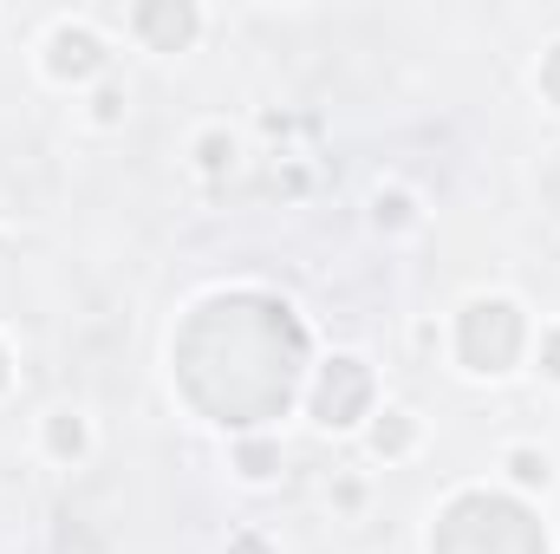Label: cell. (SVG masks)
Here are the masks:
<instances>
[{
    "instance_id": "6da1fadb",
    "label": "cell",
    "mask_w": 560,
    "mask_h": 554,
    "mask_svg": "<svg viewBox=\"0 0 560 554\" xmlns=\"http://www.w3.org/2000/svg\"><path fill=\"white\" fill-rule=\"evenodd\" d=\"M522 346H528V320H522L515 300H502V293H476V300L456 313V359H463V372H476V379H502V372H515Z\"/></svg>"
},
{
    "instance_id": "7a4b0ae2",
    "label": "cell",
    "mask_w": 560,
    "mask_h": 554,
    "mask_svg": "<svg viewBox=\"0 0 560 554\" xmlns=\"http://www.w3.org/2000/svg\"><path fill=\"white\" fill-rule=\"evenodd\" d=\"M39 66H46V79H59V85H92V79L112 72V46H105L85 20H52Z\"/></svg>"
},
{
    "instance_id": "3957f363",
    "label": "cell",
    "mask_w": 560,
    "mask_h": 554,
    "mask_svg": "<svg viewBox=\"0 0 560 554\" xmlns=\"http://www.w3.org/2000/svg\"><path fill=\"white\" fill-rule=\"evenodd\" d=\"M365 412H372V372H365V359H352V353L326 359V372L313 385V417L326 430H352Z\"/></svg>"
},
{
    "instance_id": "277c9868",
    "label": "cell",
    "mask_w": 560,
    "mask_h": 554,
    "mask_svg": "<svg viewBox=\"0 0 560 554\" xmlns=\"http://www.w3.org/2000/svg\"><path fill=\"white\" fill-rule=\"evenodd\" d=\"M39 443H46V457L52 463H85V450H92V424H85V412H72V405H59V412L39 417Z\"/></svg>"
},
{
    "instance_id": "5b68a950",
    "label": "cell",
    "mask_w": 560,
    "mask_h": 554,
    "mask_svg": "<svg viewBox=\"0 0 560 554\" xmlns=\"http://www.w3.org/2000/svg\"><path fill=\"white\" fill-rule=\"evenodd\" d=\"M418 417L405 412V405H392V412H378V424H372V457H385V463H405L411 450H418Z\"/></svg>"
},
{
    "instance_id": "8992f818",
    "label": "cell",
    "mask_w": 560,
    "mask_h": 554,
    "mask_svg": "<svg viewBox=\"0 0 560 554\" xmlns=\"http://www.w3.org/2000/svg\"><path fill=\"white\" fill-rule=\"evenodd\" d=\"M502 470H509V483H522V489H548V483H555V457H548L541 443H509V450H502Z\"/></svg>"
},
{
    "instance_id": "52a82bcc",
    "label": "cell",
    "mask_w": 560,
    "mask_h": 554,
    "mask_svg": "<svg viewBox=\"0 0 560 554\" xmlns=\"http://www.w3.org/2000/svg\"><path fill=\"white\" fill-rule=\"evenodd\" d=\"M131 33H156V53H170V46H183L189 33H196V13L189 7H176V13H131Z\"/></svg>"
},
{
    "instance_id": "ba28073f",
    "label": "cell",
    "mask_w": 560,
    "mask_h": 554,
    "mask_svg": "<svg viewBox=\"0 0 560 554\" xmlns=\"http://www.w3.org/2000/svg\"><path fill=\"white\" fill-rule=\"evenodd\" d=\"M189 157H196V170H202V176H229V170H235V157H242V143L229 138L222 125H209V131L196 138V150H189Z\"/></svg>"
},
{
    "instance_id": "9c48e42d",
    "label": "cell",
    "mask_w": 560,
    "mask_h": 554,
    "mask_svg": "<svg viewBox=\"0 0 560 554\" xmlns=\"http://www.w3.org/2000/svg\"><path fill=\"white\" fill-rule=\"evenodd\" d=\"M372 222H378L385 235L411 229V222H418V196H411V189H378V196H372Z\"/></svg>"
},
{
    "instance_id": "30bf717a",
    "label": "cell",
    "mask_w": 560,
    "mask_h": 554,
    "mask_svg": "<svg viewBox=\"0 0 560 554\" xmlns=\"http://www.w3.org/2000/svg\"><path fill=\"white\" fill-rule=\"evenodd\" d=\"M92 125H98V131H118V125H125V85H98V99H92Z\"/></svg>"
},
{
    "instance_id": "8fae6325",
    "label": "cell",
    "mask_w": 560,
    "mask_h": 554,
    "mask_svg": "<svg viewBox=\"0 0 560 554\" xmlns=\"http://www.w3.org/2000/svg\"><path fill=\"white\" fill-rule=\"evenodd\" d=\"M235 463H242V476H248V483H268V476H275V443H242V450H235Z\"/></svg>"
},
{
    "instance_id": "7c38bea8",
    "label": "cell",
    "mask_w": 560,
    "mask_h": 554,
    "mask_svg": "<svg viewBox=\"0 0 560 554\" xmlns=\"http://www.w3.org/2000/svg\"><path fill=\"white\" fill-rule=\"evenodd\" d=\"M535 85L548 92V105H560V46L548 53V59H541V72H535Z\"/></svg>"
},
{
    "instance_id": "4fadbf2b",
    "label": "cell",
    "mask_w": 560,
    "mask_h": 554,
    "mask_svg": "<svg viewBox=\"0 0 560 554\" xmlns=\"http://www.w3.org/2000/svg\"><path fill=\"white\" fill-rule=\"evenodd\" d=\"M541 372L560 385V326H555V333H541Z\"/></svg>"
},
{
    "instance_id": "5bb4252c",
    "label": "cell",
    "mask_w": 560,
    "mask_h": 554,
    "mask_svg": "<svg viewBox=\"0 0 560 554\" xmlns=\"http://www.w3.org/2000/svg\"><path fill=\"white\" fill-rule=\"evenodd\" d=\"M222 554H268V542H261V535H235Z\"/></svg>"
},
{
    "instance_id": "9a60e30c",
    "label": "cell",
    "mask_w": 560,
    "mask_h": 554,
    "mask_svg": "<svg viewBox=\"0 0 560 554\" xmlns=\"http://www.w3.org/2000/svg\"><path fill=\"white\" fill-rule=\"evenodd\" d=\"M0 385H7V353H0Z\"/></svg>"
}]
</instances>
